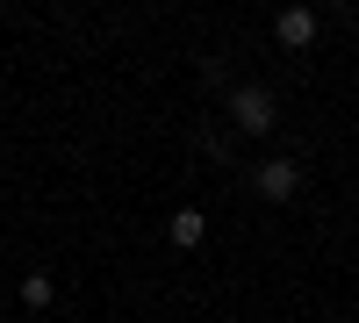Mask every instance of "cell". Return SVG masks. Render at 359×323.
<instances>
[{
  "label": "cell",
  "instance_id": "1",
  "mask_svg": "<svg viewBox=\"0 0 359 323\" xmlns=\"http://www.w3.org/2000/svg\"><path fill=\"white\" fill-rule=\"evenodd\" d=\"M302 180H309L302 158H266V165H252V187H259L266 201H294V194H302Z\"/></svg>",
  "mask_w": 359,
  "mask_h": 323
},
{
  "label": "cell",
  "instance_id": "3",
  "mask_svg": "<svg viewBox=\"0 0 359 323\" xmlns=\"http://www.w3.org/2000/svg\"><path fill=\"white\" fill-rule=\"evenodd\" d=\"M273 43L280 50H309L316 43V8H280L273 15Z\"/></svg>",
  "mask_w": 359,
  "mask_h": 323
},
{
  "label": "cell",
  "instance_id": "2",
  "mask_svg": "<svg viewBox=\"0 0 359 323\" xmlns=\"http://www.w3.org/2000/svg\"><path fill=\"white\" fill-rule=\"evenodd\" d=\"M230 123L245 137H266V130H273V94H266V86H237V94H230Z\"/></svg>",
  "mask_w": 359,
  "mask_h": 323
},
{
  "label": "cell",
  "instance_id": "4",
  "mask_svg": "<svg viewBox=\"0 0 359 323\" xmlns=\"http://www.w3.org/2000/svg\"><path fill=\"white\" fill-rule=\"evenodd\" d=\"M165 238H172L180 252H194V245L208 238V216H201V209H172V223H165Z\"/></svg>",
  "mask_w": 359,
  "mask_h": 323
},
{
  "label": "cell",
  "instance_id": "5",
  "mask_svg": "<svg viewBox=\"0 0 359 323\" xmlns=\"http://www.w3.org/2000/svg\"><path fill=\"white\" fill-rule=\"evenodd\" d=\"M15 295H22V309H50V302H57V280H50V273H22Z\"/></svg>",
  "mask_w": 359,
  "mask_h": 323
}]
</instances>
